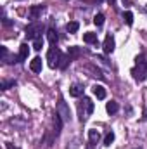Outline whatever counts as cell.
<instances>
[{
    "label": "cell",
    "mask_w": 147,
    "mask_h": 149,
    "mask_svg": "<svg viewBox=\"0 0 147 149\" xmlns=\"http://www.w3.org/2000/svg\"><path fill=\"white\" fill-rule=\"evenodd\" d=\"M55 113L62 118V121L66 123V121H69V118H71V114H69V108H68V104L61 99L59 102H57V109H55Z\"/></svg>",
    "instance_id": "cell-4"
},
{
    "label": "cell",
    "mask_w": 147,
    "mask_h": 149,
    "mask_svg": "<svg viewBox=\"0 0 147 149\" xmlns=\"http://www.w3.org/2000/svg\"><path fill=\"white\" fill-rule=\"evenodd\" d=\"M102 49H104V52H106V54H111V52L114 50V38H112V35H107V37H106Z\"/></svg>",
    "instance_id": "cell-5"
},
{
    "label": "cell",
    "mask_w": 147,
    "mask_h": 149,
    "mask_svg": "<svg viewBox=\"0 0 147 149\" xmlns=\"http://www.w3.org/2000/svg\"><path fill=\"white\" fill-rule=\"evenodd\" d=\"M144 118H146V120H147V108H146V109H144Z\"/></svg>",
    "instance_id": "cell-26"
},
{
    "label": "cell",
    "mask_w": 147,
    "mask_h": 149,
    "mask_svg": "<svg viewBox=\"0 0 147 149\" xmlns=\"http://www.w3.org/2000/svg\"><path fill=\"white\" fill-rule=\"evenodd\" d=\"M42 31H43V24H40V23H31V24L26 28V37L30 38V40H37V38H40Z\"/></svg>",
    "instance_id": "cell-3"
},
{
    "label": "cell",
    "mask_w": 147,
    "mask_h": 149,
    "mask_svg": "<svg viewBox=\"0 0 147 149\" xmlns=\"http://www.w3.org/2000/svg\"><path fill=\"white\" fill-rule=\"evenodd\" d=\"M132 74L137 81L147 80V61H137V66L132 70Z\"/></svg>",
    "instance_id": "cell-1"
},
{
    "label": "cell",
    "mask_w": 147,
    "mask_h": 149,
    "mask_svg": "<svg viewBox=\"0 0 147 149\" xmlns=\"http://www.w3.org/2000/svg\"><path fill=\"white\" fill-rule=\"evenodd\" d=\"M66 28H68V31H69V33H76V31L80 30V23H78V21H71V23H68V26H66Z\"/></svg>",
    "instance_id": "cell-17"
},
{
    "label": "cell",
    "mask_w": 147,
    "mask_h": 149,
    "mask_svg": "<svg viewBox=\"0 0 147 149\" xmlns=\"http://www.w3.org/2000/svg\"><path fill=\"white\" fill-rule=\"evenodd\" d=\"M104 19H106V17H104V14H95V17H94L95 26H99V28H101V26L104 24Z\"/></svg>",
    "instance_id": "cell-19"
},
{
    "label": "cell",
    "mask_w": 147,
    "mask_h": 149,
    "mask_svg": "<svg viewBox=\"0 0 147 149\" xmlns=\"http://www.w3.org/2000/svg\"><path fill=\"white\" fill-rule=\"evenodd\" d=\"M42 66H43V64H42V59H40V57H35V59L30 63V70H31L33 73H40V71H42Z\"/></svg>",
    "instance_id": "cell-9"
},
{
    "label": "cell",
    "mask_w": 147,
    "mask_h": 149,
    "mask_svg": "<svg viewBox=\"0 0 147 149\" xmlns=\"http://www.w3.org/2000/svg\"><path fill=\"white\" fill-rule=\"evenodd\" d=\"M69 95H71V97H80V95H83V88H81L80 85H73V87L69 88Z\"/></svg>",
    "instance_id": "cell-13"
},
{
    "label": "cell",
    "mask_w": 147,
    "mask_h": 149,
    "mask_svg": "<svg viewBox=\"0 0 147 149\" xmlns=\"http://www.w3.org/2000/svg\"><path fill=\"white\" fill-rule=\"evenodd\" d=\"M118 109H119V106H118V102H116V101H109V102L106 104V111L109 113V114L118 113Z\"/></svg>",
    "instance_id": "cell-12"
},
{
    "label": "cell",
    "mask_w": 147,
    "mask_h": 149,
    "mask_svg": "<svg viewBox=\"0 0 147 149\" xmlns=\"http://www.w3.org/2000/svg\"><path fill=\"white\" fill-rule=\"evenodd\" d=\"M68 56H69V59H76L80 56V49L78 47H69L68 49Z\"/></svg>",
    "instance_id": "cell-18"
},
{
    "label": "cell",
    "mask_w": 147,
    "mask_h": 149,
    "mask_svg": "<svg viewBox=\"0 0 147 149\" xmlns=\"http://www.w3.org/2000/svg\"><path fill=\"white\" fill-rule=\"evenodd\" d=\"M92 92H94V95L97 99H106V88L102 85H94L92 87Z\"/></svg>",
    "instance_id": "cell-7"
},
{
    "label": "cell",
    "mask_w": 147,
    "mask_h": 149,
    "mask_svg": "<svg viewBox=\"0 0 147 149\" xmlns=\"http://www.w3.org/2000/svg\"><path fill=\"white\" fill-rule=\"evenodd\" d=\"M83 42L85 43H97V33H85Z\"/></svg>",
    "instance_id": "cell-16"
},
{
    "label": "cell",
    "mask_w": 147,
    "mask_h": 149,
    "mask_svg": "<svg viewBox=\"0 0 147 149\" xmlns=\"http://www.w3.org/2000/svg\"><path fill=\"white\" fill-rule=\"evenodd\" d=\"M42 10H43V5H37V7H31V9H30V16H31V19H37L38 16L42 14Z\"/></svg>",
    "instance_id": "cell-15"
},
{
    "label": "cell",
    "mask_w": 147,
    "mask_h": 149,
    "mask_svg": "<svg viewBox=\"0 0 147 149\" xmlns=\"http://www.w3.org/2000/svg\"><path fill=\"white\" fill-rule=\"evenodd\" d=\"M7 149H16V148H12V146H10V144H7Z\"/></svg>",
    "instance_id": "cell-27"
},
{
    "label": "cell",
    "mask_w": 147,
    "mask_h": 149,
    "mask_svg": "<svg viewBox=\"0 0 147 149\" xmlns=\"http://www.w3.org/2000/svg\"><path fill=\"white\" fill-rule=\"evenodd\" d=\"M3 24H5V26H10V24H12V23H10V21H9V19H7V17H3Z\"/></svg>",
    "instance_id": "cell-24"
},
{
    "label": "cell",
    "mask_w": 147,
    "mask_h": 149,
    "mask_svg": "<svg viewBox=\"0 0 147 149\" xmlns=\"http://www.w3.org/2000/svg\"><path fill=\"white\" fill-rule=\"evenodd\" d=\"M14 85H16V81H14V80L3 81V83H2V90H7V88H10V87H14Z\"/></svg>",
    "instance_id": "cell-23"
},
{
    "label": "cell",
    "mask_w": 147,
    "mask_h": 149,
    "mask_svg": "<svg viewBox=\"0 0 147 149\" xmlns=\"http://www.w3.org/2000/svg\"><path fill=\"white\" fill-rule=\"evenodd\" d=\"M107 2H109V3H112V2H114V0H107Z\"/></svg>",
    "instance_id": "cell-28"
},
{
    "label": "cell",
    "mask_w": 147,
    "mask_h": 149,
    "mask_svg": "<svg viewBox=\"0 0 147 149\" xmlns=\"http://www.w3.org/2000/svg\"><path fill=\"white\" fill-rule=\"evenodd\" d=\"M42 47H43V40H42V37L37 38V40H33V49H35V50H42Z\"/></svg>",
    "instance_id": "cell-22"
},
{
    "label": "cell",
    "mask_w": 147,
    "mask_h": 149,
    "mask_svg": "<svg viewBox=\"0 0 147 149\" xmlns=\"http://www.w3.org/2000/svg\"><path fill=\"white\" fill-rule=\"evenodd\" d=\"M121 2H123V5H126V7L130 5V0H121Z\"/></svg>",
    "instance_id": "cell-25"
},
{
    "label": "cell",
    "mask_w": 147,
    "mask_h": 149,
    "mask_svg": "<svg viewBox=\"0 0 147 149\" xmlns=\"http://www.w3.org/2000/svg\"><path fill=\"white\" fill-rule=\"evenodd\" d=\"M69 63H71L69 56H64V54H61V59H59V64H57V68H59V70H66Z\"/></svg>",
    "instance_id": "cell-10"
},
{
    "label": "cell",
    "mask_w": 147,
    "mask_h": 149,
    "mask_svg": "<svg viewBox=\"0 0 147 149\" xmlns=\"http://www.w3.org/2000/svg\"><path fill=\"white\" fill-rule=\"evenodd\" d=\"M47 40H49L52 45H55V43H57V40H59L57 31H55V30H49V31H47Z\"/></svg>",
    "instance_id": "cell-11"
},
{
    "label": "cell",
    "mask_w": 147,
    "mask_h": 149,
    "mask_svg": "<svg viewBox=\"0 0 147 149\" xmlns=\"http://www.w3.org/2000/svg\"><path fill=\"white\" fill-rule=\"evenodd\" d=\"M28 56H30V47H28V43H21V47H19V61H26L28 59Z\"/></svg>",
    "instance_id": "cell-6"
},
{
    "label": "cell",
    "mask_w": 147,
    "mask_h": 149,
    "mask_svg": "<svg viewBox=\"0 0 147 149\" xmlns=\"http://www.w3.org/2000/svg\"><path fill=\"white\" fill-rule=\"evenodd\" d=\"M123 19H125V23H126L128 26H132V24H133V14H132V12H125Z\"/></svg>",
    "instance_id": "cell-20"
},
{
    "label": "cell",
    "mask_w": 147,
    "mask_h": 149,
    "mask_svg": "<svg viewBox=\"0 0 147 149\" xmlns=\"http://www.w3.org/2000/svg\"><path fill=\"white\" fill-rule=\"evenodd\" d=\"M83 104H85V114H92V113H94V102H92L88 97L83 99Z\"/></svg>",
    "instance_id": "cell-14"
},
{
    "label": "cell",
    "mask_w": 147,
    "mask_h": 149,
    "mask_svg": "<svg viewBox=\"0 0 147 149\" xmlns=\"http://www.w3.org/2000/svg\"><path fill=\"white\" fill-rule=\"evenodd\" d=\"M61 50L57 49V47H50L49 49V52H47V61H49V66L54 70V68H57V64H59V59H61Z\"/></svg>",
    "instance_id": "cell-2"
},
{
    "label": "cell",
    "mask_w": 147,
    "mask_h": 149,
    "mask_svg": "<svg viewBox=\"0 0 147 149\" xmlns=\"http://www.w3.org/2000/svg\"><path fill=\"white\" fill-rule=\"evenodd\" d=\"M112 141H114V132H109V134L104 137V146H111Z\"/></svg>",
    "instance_id": "cell-21"
},
{
    "label": "cell",
    "mask_w": 147,
    "mask_h": 149,
    "mask_svg": "<svg viewBox=\"0 0 147 149\" xmlns=\"http://www.w3.org/2000/svg\"><path fill=\"white\" fill-rule=\"evenodd\" d=\"M88 141H90L92 146H95V144L101 141V134H99V130H95V128L88 130Z\"/></svg>",
    "instance_id": "cell-8"
}]
</instances>
